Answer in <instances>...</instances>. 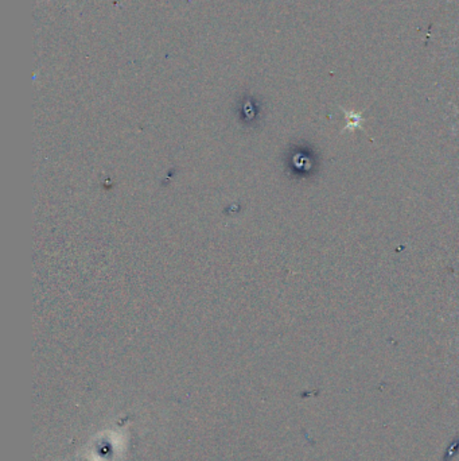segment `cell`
Instances as JSON below:
<instances>
[{
  "label": "cell",
  "mask_w": 459,
  "mask_h": 461,
  "mask_svg": "<svg viewBox=\"0 0 459 461\" xmlns=\"http://www.w3.org/2000/svg\"><path fill=\"white\" fill-rule=\"evenodd\" d=\"M345 114H346V121H348V124H346V127H345L342 131H345V130H350V131H353L354 128H361L363 118H361L360 115H356L354 112H349V111H345Z\"/></svg>",
  "instance_id": "cell-1"
}]
</instances>
